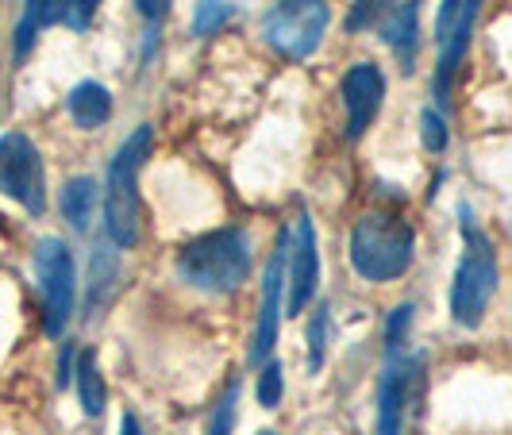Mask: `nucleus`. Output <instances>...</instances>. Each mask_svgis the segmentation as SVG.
<instances>
[{
	"label": "nucleus",
	"instance_id": "aec40b11",
	"mask_svg": "<svg viewBox=\"0 0 512 435\" xmlns=\"http://www.w3.org/2000/svg\"><path fill=\"white\" fill-rule=\"evenodd\" d=\"M328 335H332V308L328 301L316 305L312 320H308V370L320 374V366L328 359Z\"/></svg>",
	"mask_w": 512,
	"mask_h": 435
},
{
	"label": "nucleus",
	"instance_id": "6ab92c4d",
	"mask_svg": "<svg viewBox=\"0 0 512 435\" xmlns=\"http://www.w3.org/2000/svg\"><path fill=\"white\" fill-rule=\"evenodd\" d=\"M235 4L231 0H197V12H193V35L197 39H208V35H216V31H224V27L235 20Z\"/></svg>",
	"mask_w": 512,
	"mask_h": 435
},
{
	"label": "nucleus",
	"instance_id": "423d86ee",
	"mask_svg": "<svg viewBox=\"0 0 512 435\" xmlns=\"http://www.w3.org/2000/svg\"><path fill=\"white\" fill-rule=\"evenodd\" d=\"M486 0H443L436 12V74H432V97L436 108L443 112L455 93V77H459L470 39H474V24L482 16Z\"/></svg>",
	"mask_w": 512,
	"mask_h": 435
},
{
	"label": "nucleus",
	"instance_id": "4468645a",
	"mask_svg": "<svg viewBox=\"0 0 512 435\" xmlns=\"http://www.w3.org/2000/svg\"><path fill=\"white\" fill-rule=\"evenodd\" d=\"M66 112L81 131H97L112 120V93L101 81H81L66 97Z\"/></svg>",
	"mask_w": 512,
	"mask_h": 435
},
{
	"label": "nucleus",
	"instance_id": "bb28decb",
	"mask_svg": "<svg viewBox=\"0 0 512 435\" xmlns=\"http://www.w3.org/2000/svg\"><path fill=\"white\" fill-rule=\"evenodd\" d=\"M135 4H139V16L151 24V35H154V27L166 20V12H170L174 0H135Z\"/></svg>",
	"mask_w": 512,
	"mask_h": 435
},
{
	"label": "nucleus",
	"instance_id": "4be33fe9",
	"mask_svg": "<svg viewBox=\"0 0 512 435\" xmlns=\"http://www.w3.org/2000/svg\"><path fill=\"white\" fill-rule=\"evenodd\" d=\"M235 416H239V378H231L220 393V401L212 405L205 435H235Z\"/></svg>",
	"mask_w": 512,
	"mask_h": 435
},
{
	"label": "nucleus",
	"instance_id": "dca6fc26",
	"mask_svg": "<svg viewBox=\"0 0 512 435\" xmlns=\"http://www.w3.org/2000/svg\"><path fill=\"white\" fill-rule=\"evenodd\" d=\"M62 12H66V0H27L24 20L16 24V43H12L16 58H27V54H31V47H35V39H39L43 27L62 24Z\"/></svg>",
	"mask_w": 512,
	"mask_h": 435
},
{
	"label": "nucleus",
	"instance_id": "9d476101",
	"mask_svg": "<svg viewBox=\"0 0 512 435\" xmlns=\"http://www.w3.org/2000/svg\"><path fill=\"white\" fill-rule=\"evenodd\" d=\"M320 289V243H316V224L308 212L297 216L289 228V255H285V312L297 316L316 301Z\"/></svg>",
	"mask_w": 512,
	"mask_h": 435
},
{
	"label": "nucleus",
	"instance_id": "20e7f679",
	"mask_svg": "<svg viewBox=\"0 0 512 435\" xmlns=\"http://www.w3.org/2000/svg\"><path fill=\"white\" fill-rule=\"evenodd\" d=\"M347 258L362 282H397L416 258V231L397 212H366L347 235Z\"/></svg>",
	"mask_w": 512,
	"mask_h": 435
},
{
	"label": "nucleus",
	"instance_id": "f03ea898",
	"mask_svg": "<svg viewBox=\"0 0 512 435\" xmlns=\"http://www.w3.org/2000/svg\"><path fill=\"white\" fill-rule=\"evenodd\" d=\"M154 131L151 124H139L120 151L112 154L108 174H104V231L108 243L131 251L143 239V201H139V166L151 154Z\"/></svg>",
	"mask_w": 512,
	"mask_h": 435
},
{
	"label": "nucleus",
	"instance_id": "a878e982",
	"mask_svg": "<svg viewBox=\"0 0 512 435\" xmlns=\"http://www.w3.org/2000/svg\"><path fill=\"white\" fill-rule=\"evenodd\" d=\"M97 8H101V0H66V12H62V24L74 27V31H85V27L93 24V16H97Z\"/></svg>",
	"mask_w": 512,
	"mask_h": 435
},
{
	"label": "nucleus",
	"instance_id": "c756f323",
	"mask_svg": "<svg viewBox=\"0 0 512 435\" xmlns=\"http://www.w3.org/2000/svg\"><path fill=\"white\" fill-rule=\"evenodd\" d=\"M258 435H278V432H258Z\"/></svg>",
	"mask_w": 512,
	"mask_h": 435
},
{
	"label": "nucleus",
	"instance_id": "0eeeda50",
	"mask_svg": "<svg viewBox=\"0 0 512 435\" xmlns=\"http://www.w3.org/2000/svg\"><path fill=\"white\" fill-rule=\"evenodd\" d=\"M35 278L43 293V328L58 339L70 328L77 308V262L58 235H43L35 243Z\"/></svg>",
	"mask_w": 512,
	"mask_h": 435
},
{
	"label": "nucleus",
	"instance_id": "393cba45",
	"mask_svg": "<svg viewBox=\"0 0 512 435\" xmlns=\"http://www.w3.org/2000/svg\"><path fill=\"white\" fill-rule=\"evenodd\" d=\"M420 143L432 154H443L451 147V128H447V120H443L439 108H424L420 112Z\"/></svg>",
	"mask_w": 512,
	"mask_h": 435
},
{
	"label": "nucleus",
	"instance_id": "9b49d317",
	"mask_svg": "<svg viewBox=\"0 0 512 435\" xmlns=\"http://www.w3.org/2000/svg\"><path fill=\"white\" fill-rule=\"evenodd\" d=\"M285 255H289V228H282L274 251L266 258L255 339H251V366H266L270 355H274V347H278V328H282V305H285Z\"/></svg>",
	"mask_w": 512,
	"mask_h": 435
},
{
	"label": "nucleus",
	"instance_id": "ddd939ff",
	"mask_svg": "<svg viewBox=\"0 0 512 435\" xmlns=\"http://www.w3.org/2000/svg\"><path fill=\"white\" fill-rule=\"evenodd\" d=\"M382 43L389 51H397L401 58V70L409 74L412 62H416V43H420V0H397V8L385 16Z\"/></svg>",
	"mask_w": 512,
	"mask_h": 435
},
{
	"label": "nucleus",
	"instance_id": "1a4fd4ad",
	"mask_svg": "<svg viewBox=\"0 0 512 435\" xmlns=\"http://www.w3.org/2000/svg\"><path fill=\"white\" fill-rule=\"evenodd\" d=\"M424 389V355H389L378 382V435H405L409 405Z\"/></svg>",
	"mask_w": 512,
	"mask_h": 435
},
{
	"label": "nucleus",
	"instance_id": "f257e3e1",
	"mask_svg": "<svg viewBox=\"0 0 512 435\" xmlns=\"http://www.w3.org/2000/svg\"><path fill=\"white\" fill-rule=\"evenodd\" d=\"M459 231H462V258L455 266V278H451V293H447V308H451V320L474 332L482 328L489 312V301L497 293L501 282V266H497V251H493V239L482 228V220L474 216L470 205H459Z\"/></svg>",
	"mask_w": 512,
	"mask_h": 435
},
{
	"label": "nucleus",
	"instance_id": "412c9836",
	"mask_svg": "<svg viewBox=\"0 0 512 435\" xmlns=\"http://www.w3.org/2000/svg\"><path fill=\"white\" fill-rule=\"evenodd\" d=\"M397 8V0H355L351 12H347V35H359V31H370V27H382L385 16Z\"/></svg>",
	"mask_w": 512,
	"mask_h": 435
},
{
	"label": "nucleus",
	"instance_id": "a211bd4d",
	"mask_svg": "<svg viewBox=\"0 0 512 435\" xmlns=\"http://www.w3.org/2000/svg\"><path fill=\"white\" fill-rule=\"evenodd\" d=\"M97 212V181L93 178H70L62 185V216L74 231H89Z\"/></svg>",
	"mask_w": 512,
	"mask_h": 435
},
{
	"label": "nucleus",
	"instance_id": "6e6552de",
	"mask_svg": "<svg viewBox=\"0 0 512 435\" xmlns=\"http://www.w3.org/2000/svg\"><path fill=\"white\" fill-rule=\"evenodd\" d=\"M0 193L31 216H43V208H47L43 154L35 151V143L24 131L0 135Z\"/></svg>",
	"mask_w": 512,
	"mask_h": 435
},
{
	"label": "nucleus",
	"instance_id": "c85d7f7f",
	"mask_svg": "<svg viewBox=\"0 0 512 435\" xmlns=\"http://www.w3.org/2000/svg\"><path fill=\"white\" fill-rule=\"evenodd\" d=\"M120 435H143V428H139V420H135L131 412H124V416H120Z\"/></svg>",
	"mask_w": 512,
	"mask_h": 435
},
{
	"label": "nucleus",
	"instance_id": "5701e85b",
	"mask_svg": "<svg viewBox=\"0 0 512 435\" xmlns=\"http://www.w3.org/2000/svg\"><path fill=\"white\" fill-rule=\"evenodd\" d=\"M412 316H416L412 305H397L385 316V359H389V355H405V343H409V332H412Z\"/></svg>",
	"mask_w": 512,
	"mask_h": 435
},
{
	"label": "nucleus",
	"instance_id": "2eb2a0df",
	"mask_svg": "<svg viewBox=\"0 0 512 435\" xmlns=\"http://www.w3.org/2000/svg\"><path fill=\"white\" fill-rule=\"evenodd\" d=\"M116 278H120V258H116V251L108 243L93 247V255H89V282H85V312L89 316H97L112 301Z\"/></svg>",
	"mask_w": 512,
	"mask_h": 435
},
{
	"label": "nucleus",
	"instance_id": "f8f14e48",
	"mask_svg": "<svg viewBox=\"0 0 512 435\" xmlns=\"http://www.w3.org/2000/svg\"><path fill=\"white\" fill-rule=\"evenodd\" d=\"M339 97H343V116H347V139L359 143L382 112L385 74L374 62H355L339 81Z\"/></svg>",
	"mask_w": 512,
	"mask_h": 435
},
{
	"label": "nucleus",
	"instance_id": "7ed1b4c3",
	"mask_svg": "<svg viewBox=\"0 0 512 435\" xmlns=\"http://www.w3.org/2000/svg\"><path fill=\"white\" fill-rule=\"evenodd\" d=\"M255 251L243 228H216L197 235L193 243H185L178 255V274L185 285H193L197 293L224 297L235 293L239 285L251 278Z\"/></svg>",
	"mask_w": 512,
	"mask_h": 435
},
{
	"label": "nucleus",
	"instance_id": "f3484780",
	"mask_svg": "<svg viewBox=\"0 0 512 435\" xmlns=\"http://www.w3.org/2000/svg\"><path fill=\"white\" fill-rule=\"evenodd\" d=\"M74 382H77L81 412L97 420L104 412V405H108V385H104V374H101V366H97V351H77Z\"/></svg>",
	"mask_w": 512,
	"mask_h": 435
},
{
	"label": "nucleus",
	"instance_id": "b1692460",
	"mask_svg": "<svg viewBox=\"0 0 512 435\" xmlns=\"http://www.w3.org/2000/svg\"><path fill=\"white\" fill-rule=\"evenodd\" d=\"M285 397V374H282V362H266L258 366V405L262 409H278Z\"/></svg>",
	"mask_w": 512,
	"mask_h": 435
},
{
	"label": "nucleus",
	"instance_id": "cd10ccee",
	"mask_svg": "<svg viewBox=\"0 0 512 435\" xmlns=\"http://www.w3.org/2000/svg\"><path fill=\"white\" fill-rule=\"evenodd\" d=\"M74 366H77V347L74 343H66V347H62V359H58V385H70Z\"/></svg>",
	"mask_w": 512,
	"mask_h": 435
},
{
	"label": "nucleus",
	"instance_id": "39448f33",
	"mask_svg": "<svg viewBox=\"0 0 512 435\" xmlns=\"http://www.w3.org/2000/svg\"><path fill=\"white\" fill-rule=\"evenodd\" d=\"M328 27H332L328 0H278L262 16V39L285 62H305L320 51Z\"/></svg>",
	"mask_w": 512,
	"mask_h": 435
}]
</instances>
